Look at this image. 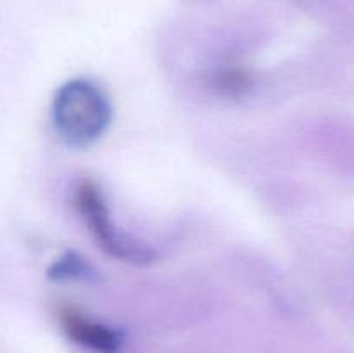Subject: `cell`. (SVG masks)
Segmentation results:
<instances>
[{"label": "cell", "mask_w": 354, "mask_h": 353, "mask_svg": "<svg viewBox=\"0 0 354 353\" xmlns=\"http://www.w3.org/2000/svg\"><path fill=\"white\" fill-rule=\"evenodd\" d=\"M218 82H220L221 89L227 90V92H239V90L244 89L249 80L248 75H244V71H241V69H228L220 76Z\"/></svg>", "instance_id": "cell-4"}, {"label": "cell", "mask_w": 354, "mask_h": 353, "mask_svg": "<svg viewBox=\"0 0 354 353\" xmlns=\"http://www.w3.org/2000/svg\"><path fill=\"white\" fill-rule=\"evenodd\" d=\"M52 120L66 144L85 147L104 134L111 107L99 87L86 80H71L55 93Z\"/></svg>", "instance_id": "cell-1"}, {"label": "cell", "mask_w": 354, "mask_h": 353, "mask_svg": "<svg viewBox=\"0 0 354 353\" xmlns=\"http://www.w3.org/2000/svg\"><path fill=\"white\" fill-rule=\"evenodd\" d=\"M59 324L62 331L76 345L97 353H118L121 350V338L114 329L86 317L76 308L62 305L57 310Z\"/></svg>", "instance_id": "cell-3"}, {"label": "cell", "mask_w": 354, "mask_h": 353, "mask_svg": "<svg viewBox=\"0 0 354 353\" xmlns=\"http://www.w3.org/2000/svg\"><path fill=\"white\" fill-rule=\"evenodd\" d=\"M76 206L95 241L107 255L131 263H147L152 251L145 244L133 241L113 224L102 192L92 180H83L76 189Z\"/></svg>", "instance_id": "cell-2"}]
</instances>
